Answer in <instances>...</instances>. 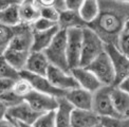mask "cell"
I'll return each instance as SVG.
<instances>
[{"label":"cell","mask_w":129,"mask_h":127,"mask_svg":"<svg viewBox=\"0 0 129 127\" xmlns=\"http://www.w3.org/2000/svg\"><path fill=\"white\" fill-rule=\"evenodd\" d=\"M87 68L92 71L103 86L111 87L115 85V72L110 57L106 53V50L96 57Z\"/></svg>","instance_id":"277c9868"},{"label":"cell","mask_w":129,"mask_h":127,"mask_svg":"<svg viewBox=\"0 0 129 127\" xmlns=\"http://www.w3.org/2000/svg\"><path fill=\"white\" fill-rule=\"evenodd\" d=\"M46 76L55 88L61 90L63 92H67L69 90L78 87V85L71 74V72L63 71L61 69L56 68L52 65H50L49 69H48Z\"/></svg>","instance_id":"30bf717a"},{"label":"cell","mask_w":129,"mask_h":127,"mask_svg":"<svg viewBox=\"0 0 129 127\" xmlns=\"http://www.w3.org/2000/svg\"><path fill=\"white\" fill-rule=\"evenodd\" d=\"M94 127H104V126H103V124H102V123H100V124H98V125L94 126Z\"/></svg>","instance_id":"7bdbcfd3"},{"label":"cell","mask_w":129,"mask_h":127,"mask_svg":"<svg viewBox=\"0 0 129 127\" xmlns=\"http://www.w3.org/2000/svg\"><path fill=\"white\" fill-rule=\"evenodd\" d=\"M106 50V44L88 26L83 29V42L79 67H88L98 56Z\"/></svg>","instance_id":"7a4b0ae2"},{"label":"cell","mask_w":129,"mask_h":127,"mask_svg":"<svg viewBox=\"0 0 129 127\" xmlns=\"http://www.w3.org/2000/svg\"><path fill=\"white\" fill-rule=\"evenodd\" d=\"M83 42V29L75 28L67 30V57L70 70L79 67L80 52Z\"/></svg>","instance_id":"8992f818"},{"label":"cell","mask_w":129,"mask_h":127,"mask_svg":"<svg viewBox=\"0 0 129 127\" xmlns=\"http://www.w3.org/2000/svg\"><path fill=\"white\" fill-rule=\"evenodd\" d=\"M33 44V30L31 25L19 24L14 28V34L10 40V49L31 52Z\"/></svg>","instance_id":"9c48e42d"},{"label":"cell","mask_w":129,"mask_h":127,"mask_svg":"<svg viewBox=\"0 0 129 127\" xmlns=\"http://www.w3.org/2000/svg\"><path fill=\"white\" fill-rule=\"evenodd\" d=\"M111 87L102 86L93 93L92 111L100 116L101 120L104 118H116V116H119L114 110L113 104H112L110 94Z\"/></svg>","instance_id":"5b68a950"},{"label":"cell","mask_w":129,"mask_h":127,"mask_svg":"<svg viewBox=\"0 0 129 127\" xmlns=\"http://www.w3.org/2000/svg\"><path fill=\"white\" fill-rule=\"evenodd\" d=\"M18 11L20 23L31 25L40 17L41 8L36 3L35 0H23L19 2Z\"/></svg>","instance_id":"2e32d148"},{"label":"cell","mask_w":129,"mask_h":127,"mask_svg":"<svg viewBox=\"0 0 129 127\" xmlns=\"http://www.w3.org/2000/svg\"><path fill=\"white\" fill-rule=\"evenodd\" d=\"M115 47L122 54H124L126 57L129 58V33L122 32V34L116 41Z\"/></svg>","instance_id":"1f68e13d"},{"label":"cell","mask_w":129,"mask_h":127,"mask_svg":"<svg viewBox=\"0 0 129 127\" xmlns=\"http://www.w3.org/2000/svg\"><path fill=\"white\" fill-rule=\"evenodd\" d=\"M23 101L24 100L22 98L18 97V95L13 91V89L11 90V91H8V92H5V93L0 95V102H1L8 109L12 108V107H14V106L18 105L20 103H22Z\"/></svg>","instance_id":"f1b7e54d"},{"label":"cell","mask_w":129,"mask_h":127,"mask_svg":"<svg viewBox=\"0 0 129 127\" xmlns=\"http://www.w3.org/2000/svg\"><path fill=\"white\" fill-rule=\"evenodd\" d=\"M36 3L39 5L40 8H49V7H53L57 9L59 12L66 10L64 7V2L63 0H35Z\"/></svg>","instance_id":"836d02e7"},{"label":"cell","mask_w":129,"mask_h":127,"mask_svg":"<svg viewBox=\"0 0 129 127\" xmlns=\"http://www.w3.org/2000/svg\"><path fill=\"white\" fill-rule=\"evenodd\" d=\"M123 32L129 33V18H128V20L126 21V23H125V25H124V31H123Z\"/></svg>","instance_id":"60d3db41"},{"label":"cell","mask_w":129,"mask_h":127,"mask_svg":"<svg viewBox=\"0 0 129 127\" xmlns=\"http://www.w3.org/2000/svg\"><path fill=\"white\" fill-rule=\"evenodd\" d=\"M44 53L50 65L69 72L70 68L67 57V31L59 29L51 45L44 51Z\"/></svg>","instance_id":"3957f363"},{"label":"cell","mask_w":129,"mask_h":127,"mask_svg":"<svg viewBox=\"0 0 129 127\" xmlns=\"http://www.w3.org/2000/svg\"><path fill=\"white\" fill-rule=\"evenodd\" d=\"M24 102L28 103L31 106V108L34 109L36 112L41 114L56 110L58 105V98L32 90L24 98Z\"/></svg>","instance_id":"52a82bcc"},{"label":"cell","mask_w":129,"mask_h":127,"mask_svg":"<svg viewBox=\"0 0 129 127\" xmlns=\"http://www.w3.org/2000/svg\"><path fill=\"white\" fill-rule=\"evenodd\" d=\"M100 12L87 26L93 30L106 45H116L129 18V3L120 0H99Z\"/></svg>","instance_id":"6da1fadb"},{"label":"cell","mask_w":129,"mask_h":127,"mask_svg":"<svg viewBox=\"0 0 129 127\" xmlns=\"http://www.w3.org/2000/svg\"><path fill=\"white\" fill-rule=\"evenodd\" d=\"M66 10H72V11H78L82 7L84 0H63Z\"/></svg>","instance_id":"d590c367"},{"label":"cell","mask_w":129,"mask_h":127,"mask_svg":"<svg viewBox=\"0 0 129 127\" xmlns=\"http://www.w3.org/2000/svg\"><path fill=\"white\" fill-rule=\"evenodd\" d=\"M39 115L40 113L32 109L31 106L24 101L12 108H9L7 111V116L11 120L16 123H24L29 125H33Z\"/></svg>","instance_id":"4fadbf2b"},{"label":"cell","mask_w":129,"mask_h":127,"mask_svg":"<svg viewBox=\"0 0 129 127\" xmlns=\"http://www.w3.org/2000/svg\"><path fill=\"white\" fill-rule=\"evenodd\" d=\"M18 127H34L33 125H29V124H24V123H17Z\"/></svg>","instance_id":"b9f144b4"},{"label":"cell","mask_w":129,"mask_h":127,"mask_svg":"<svg viewBox=\"0 0 129 127\" xmlns=\"http://www.w3.org/2000/svg\"><path fill=\"white\" fill-rule=\"evenodd\" d=\"M33 126L34 127H56L55 110L41 113L38 118H37V120L35 121Z\"/></svg>","instance_id":"83f0119b"},{"label":"cell","mask_w":129,"mask_h":127,"mask_svg":"<svg viewBox=\"0 0 129 127\" xmlns=\"http://www.w3.org/2000/svg\"><path fill=\"white\" fill-rule=\"evenodd\" d=\"M58 31H59V26L58 25L47 31H41V32L33 31V44H32L31 51L44 52L51 45L52 40L54 39Z\"/></svg>","instance_id":"ffe728a7"},{"label":"cell","mask_w":129,"mask_h":127,"mask_svg":"<svg viewBox=\"0 0 129 127\" xmlns=\"http://www.w3.org/2000/svg\"><path fill=\"white\" fill-rule=\"evenodd\" d=\"M18 1H19V2H20V1H23V0H18Z\"/></svg>","instance_id":"f6af8a7d"},{"label":"cell","mask_w":129,"mask_h":127,"mask_svg":"<svg viewBox=\"0 0 129 127\" xmlns=\"http://www.w3.org/2000/svg\"><path fill=\"white\" fill-rule=\"evenodd\" d=\"M110 94L116 114L121 118L129 116V94L117 86L111 87Z\"/></svg>","instance_id":"e0dca14e"},{"label":"cell","mask_w":129,"mask_h":127,"mask_svg":"<svg viewBox=\"0 0 129 127\" xmlns=\"http://www.w3.org/2000/svg\"><path fill=\"white\" fill-rule=\"evenodd\" d=\"M0 77L2 78H11V79H18L20 77V73L16 71L10 64L4 59L2 55H0Z\"/></svg>","instance_id":"d4e9b609"},{"label":"cell","mask_w":129,"mask_h":127,"mask_svg":"<svg viewBox=\"0 0 129 127\" xmlns=\"http://www.w3.org/2000/svg\"><path fill=\"white\" fill-rule=\"evenodd\" d=\"M14 83H15L14 79L0 77V95L8 92V91H11V90L13 89Z\"/></svg>","instance_id":"e575fe53"},{"label":"cell","mask_w":129,"mask_h":127,"mask_svg":"<svg viewBox=\"0 0 129 127\" xmlns=\"http://www.w3.org/2000/svg\"><path fill=\"white\" fill-rule=\"evenodd\" d=\"M122 2H125V3H129V0H120Z\"/></svg>","instance_id":"ee69618b"},{"label":"cell","mask_w":129,"mask_h":127,"mask_svg":"<svg viewBox=\"0 0 129 127\" xmlns=\"http://www.w3.org/2000/svg\"><path fill=\"white\" fill-rule=\"evenodd\" d=\"M0 127H18V126L16 122H14L9 116L5 115L2 120H0Z\"/></svg>","instance_id":"8d00e7d4"},{"label":"cell","mask_w":129,"mask_h":127,"mask_svg":"<svg viewBox=\"0 0 129 127\" xmlns=\"http://www.w3.org/2000/svg\"><path fill=\"white\" fill-rule=\"evenodd\" d=\"M106 53L110 57V60L115 72V85H119L123 79L129 76V58L117 50L113 45H106Z\"/></svg>","instance_id":"ba28073f"},{"label":"cell","mask_w":129,"mask_h":127,"mask_svg":"<svg viewBox=\"0 0 129 127\" xmlns=\"http://www.w3.org/2000/svg\"><path fill=\"white\" fill-rule=\"evenodd\" d=\"M64 98L71 104L74 109L79 110H92L93 93L89 92L80 87H76L66 92Z\"/></svg>","instance_id":"5bb4252c"},{"label":"cell","mask_w":129,"mask_h":127,"mask_svg":"<svg viewBox=\"0 0 129 127\" xmlns=\"http://www.w3.org/2000/svg\"><path fill=\"white\" fill-rule=\"evenodd\" d=\"M7 111H8V108L0 102V120H2L7 115Z\"/></svg>","instance_id":"ab89813d"},{"label":"cell","mask_w":129,"mask_h":127,"mask_svg":"<svg viewBox=\"0 0 129 127\" xmlns=\"http://www.w3.org/2000/svg\"><path fill=\"white\" fill-rule=\"evenodd\" d=\"M54 26H57V23L53 22V21H51V20H48L44 17H41V16L31 24L32 30L35 31V32L47 31V30H50L52 28H54Z\"/></svg>","instance_id":"4dcf8cb0"},{"label":"cell","mask_w":129,"mask_h":127,"mask_svg":"<svg viewBox=\"0 0 129 127\" xmlns=\"http://www.w3.org/2000/svg\"><path fill=\"white\" fill-rule=\"evenodd\" d=\"M73 77L76 81L78 87L87 90L89 92L94 93L96 90H99L103 85L100 83L92 71H90L87 67H76L70 70Z\"/></svg>","instance_id":"7c38bea8"},{"label":"cell","mask_w":129,"mask_h":127,"mask_svg":"<svg viewBox=\"0 0 129 127\" xmlns=\"http://www.w3.org/2000/svg\"><path fill=\"white\" fill-rule=\"evenodd\" d=\"M101 123V118L92 110L74 109L71 116V127H94Z\"/></svg>","instance_id":"ac0fdd59"},{"label":"cell","mask_w":129,"mask_h":127,"mask_svg":"<svg viewBox=\"0 0 129 127\" xmlns=\"http://www.w3.org/2000/svg\"><path fill=\"white\" fill-rule=\"evenodd\" d=\"M74 107L64 97L58 98V105L55 110L56 127H71V116Z\"/></svg>","instance_id":"44dd1931"},{"label":"cell","mask_w":129,"mask_h":127,"mask_svg":"<svg viewBox=\"0 0 129 127\" xmlns=\"http://www.w3.org/2000/svg\"><path fill=\"white\" fill-rule=\"evenodd\" d=\"M13 34L14 28H10V26L0 23V55H2L3 52L8 49Z\"/></svg>","instance_id":"484cf974"},{"label":"cell","mask_w":129,"mask_h":127,"mask_svg":"<svg viewBox=\"0 0 129 127\" xmlns=\"http://www.w3.org/2000/svg\"><path fill=\"white\" fill-rule=\"evenodd\" d=\"M19 3H15L10 5L9 8L2 10L0 12V23L3 25L15 28L20 24L19 18V11H18Z\"/></svg>","instance_id":"cb8c5ba5"},{"label":"cell","mask_w":129,"mask_h":127,"mask_svg":"<svg viewBox=\"0 0 129 127\" xmlns=\"http://www.w3.org/2000/svg\"><path fill=\"white\" fill-rule=\"evenodd\" d=\"M116 86L119 87V88H121L123 91H125L126 93L129 94V76L126 77V78H124L119 85H116Z\"/></svg>","instance_id":"f35d334b"},{"label":"cell","mask_w":129,"mask_h":127,"mask_svg":"<svg viewBox=\"0 0 129 127\" xmlns=\"http://www.w3.org/2000/svg\"><path fill=\"white\" fill-rule=\"evenodd\" d=\"M15 3H19V1L18 0H0V12Z\"/></svg>","instance_id":"74e56055"},{"label":"cell","mask_w":129,"mask_h":127,"mask_svg":"<svg viewBox=\"0 0 129 127\" xmlns=\"http://www.w3.org/2000/svg\"><path fill=\"white\" fill-rule=\"evenodd\" d=\"M49 67H50V62L44 52L31 51L28 59H26L25 68L23 71L37 74V75L46 76Z\"/></svg>","instance_id":"9a60e30c"},{"label":"cell","mask_w":129,"mask_h":127,"mask_svg":"<svg viewBox=\"0 0 129 127\" xmlns=\"http://www.w3.org/2000/svg\"><path fill=\"white\" fill-rule=\"evenodd\" d=\"M59 29L61 30H70V29H84L87 26L85 21L80 18L78 14V11H72V10H63L60 12L59 19L57 22Z\"/></svg>","instance_id":"d6986e66"},{"label":"cell","mask_w":129,"mask_h":127,"mask_svg":"<svg viewBox=\"0 0 129 127\" xmlns=\"http://www.w3.org/2000/svg\"><path fill=\"white\" fill-rule=\"evenodd\" d=\"M29 54H30V52L18 51V50H14V49L8 48V49L3 52L2 56L16 71H18L20 73L24 70Z\"/></svg>","instance_id":"7402d4cb"},{"label":"cell","mask_w":129,"mask_h":127,"mask_svg":"<svg viewBox=\"0 0 129 127\" xmlns=\"http://www.w3.org/2000/svg\"><path fill=\"white\" fill-rule=\"evenodd\" d=\"M59 15L60 12L58 11L57 9L53 8V7H49V8H41V13L40 16L44 17L48 20H51L53 22L57 23L58 22V19H59ZM58 25V24H57Z\"/></svg>","instance_id":"d6a6232c"},{"label":"cell","mask_w":129,"mask_h":127,"mask_svg":"<svg viewBox=\"0 0 129 127\" xmlns=\"http://www.w3.org/2000/svg\"><path fill=\"white\" fill-rule=\"evenodd\" d=\"M104 127H129V116L127 118H104L101 120Z\"/></svg>","instance_id":"f546056e"},{"label":"cell","mask_w":129,"mask_h":127,"mask_svg":"<svg viewBox=\"0 0 129 127\" xmlns=\"http://www.w3.org/2000/svg\"><path fill=\"white\" fill-rule=\"evenodd\" d=\"M100 12L99 0H84L82 7L78 10V14L86 24H90L96 19Z\"/></svg>","instance_id":"603a6c76"},{"label":"cell","mask_w":129,"mask_h":127,"mask_svg":"<svg viewBox=\"0 0 129 127\" xmlns=\"http://www.w3.org/2000/svg\"><path fill=\"white\" fill-rule=\"evenodd\" d=\"M20 76L25 78L31 84L32 88L35 91L49 94L55 98H61V97H64V94H66V92H63L61 90L53 86L47 76L37 75V74H33V73H30L26 71L20 72Z\"/></svg>","instance_id":"8fae6325"},{"label":"cell","mask_w":129,"mask_h":127,"mask_svg":"<svg viewBox=\"0 0 129 127\" xmlns=\"http://www.w3.org/2000/svg\"><path fill=\"white\" fill-rule=\"evenodd\" d=\"M32 90H33V88H32L31 84L26 81L25 78L23 77H19L18 79H16L15 83H14V86H13V91L18 95V97L22 98L24 100V98L28 95Z\"/></svg>","instance_id":"4316f807"}]
</instances>
